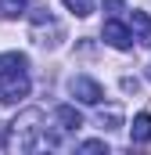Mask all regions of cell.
I'll use <instances>...</instances> for the list:
<instances>
[{
  "label": "cell",
  "instance_id": "6da1fadb",
  "mask_svg": "<svg viewBox=\"0 0 151 155\" xmlns=\"http://www.w3.org/2000/svg\"><path fill=\"white\" fill-rule=\"evenodd\" d=\"M7 152H40V148H58L54 130H47V116L40 108H25L7 123V137L0 141Z\"/></svg>",
  "mask_w": 151,
  "mask_h": 155
},
{
  "label": "cell",
  "instance_id": "7a4b0ae2",
  "mask_svg": "<svg viewBox=\"0 0 151 155\" xmlns=\"http://www.w3.org/2000/svg\"><path fill=\"white\" fill-rule=\"evenodd\" d=\"M29 58L22 51H7L0 54V101L4 105H18L22 97H29Z\"/></svg>",
  "mask_w": 151,
  "mask_h": 155
},
{
  "label": "cell",
  "instance_id": "3957f363",
  "mask_svg": "<svg viewBox=\"0 0 151 155\" xmlns=\"http://www.w3.org/2000/svg\"><path fill=\"white\" fill-rule=\"evenodd\" d=\"M29 40L40 43V47H58L61 40H65V29H61V22L47 11V7H40L29 15Z\"/></svg>",
  "mask_w": 151,
  "mask_h": 155
},
{
  "label": "cell",
  "instance_id": "277c9868",
  "mask_svg": "<svg viewBox=\"0 0 151 155\" xmlns=\"http://www.w3.org/2000/svg\"><path fill=\"white\" fill-rule=\"evenodd\" d=\"M69 90H72V97H79L83 105H101V101H104L101 83L90 79V76H72V79H69Z\"/></svg>",
  "mask_w": 151,
  "mask_h": 155
},
{
  "label": "cell",
  "instance_id": "5b68a950",
  "mask_svg": "<svg viewBox=\"0 0 151 155\" xmlns=\"http://www.w3.org/2000/svg\"><path fill=\"white\" fill-rule=\"evenodd\" d=\"M101 36L108 40V43H112L115 51H130V47H133V33H130V25H126V22H119L115 15L108 18V22H104Z\"/></svg>",
  "mask_w": 151,
  "mask_h": 155
},
{
  "label": "cell",
  "instance_id": "8992f818",
  "mask_svg": "<svg viewBox=\"0 0 151 155\" xmlns=\"http://www.w3.org/2000/svg\"><path fill=\"white\" fill-rule=\"evenodd\" d=\"M54 123H58L54 134H58V141H61L65 134H76V130L83 126V116L76 112L72 105H58V108H54Z\"/></svg>",
  "mask_w": 151,
  "mask_h": 155
},
{
  "label": "cell",
  "instance_id": "52a82bcc",
  "mask_svg": "<svg viewBox=\"0 0 151 155\" xmlns=\"http://www.w3.org/2000/svg\"><path fill=\"white\" fill-rule=\"evenodd\" d=\"M130 33L140 40V47H151V15L148 11H130Z\"/></svg>",
  "mask_w": 151,
  "mask_h": 155
},
{
  "label": "cell",
  "instance_id": "ba28073f",
  "mask_svg": "<svg viewBox=\"0 0 151 155\" xmlns=\"http://www.w3.org/2000/svg\"><path fill=\"white\" fill-rule=\"evenodd\" d=\"M130 141H133V144H151V112H137V116H133Z\"/></svg>",
  "mask_w": 151,
  "mask_h": 155
},
{
  "label": "cell",
  "instance_id": "9c48e42d",
  "mask_svg": "<svg viewBox=\"0 0 151 155\" xmlns=\"http://www.w3.org/2000/svg\"><path fill=\"white\" fill-rule=\"evenodd\" d=\"M97 126H101V130H119V126H122V108H119V105L97 108Z\"/></svg>",
  "mask_w": 151,
  "mask_h": 155
},
{
  "label": "cell",
  "instance_id": "30bf717a",
  "mask_svg": "<svg viewBox=\"0 0 151 155\" xmlns=\"http://www.w3.org/2000/svg\"><path fill=\"white\" fill-rule=\"evenodd\" d=\"M25 7H29V0H0V18H18V15H25Z\"/></svg>",
  "mask_w": 151,
  "mask_h": 155
},
{
  "label": "cell",
  "instance_id": "8fae6325",
  "mask_svg": "<svg viewBox=\"0 0 151 155\" xmlns=\"http://www.w3.org/2000/svg\"><path fill=\"white\" fill-rule=\"evenodd\" d=\"M69 11H72L76 18H86V15H94V0H61Z\"/></svg>",
  "mask_w": 151,
  "mask_h": 155
},
{
  "label": "cell",
  "instance_id": "7c38bea8",
  "mask_svg": "<svg viewBox=\"0 0 151 155\" xmlns=\"http://www.w3.org/2000/svg\"><path fill=\"white\" fill-rule=\"evenodd\" d=\"M79 152H108V144H104V141H83Z\"/></svg>",
  "mask_w": 151,
  "mask_h": 155
},
{
  "label": "cell",
  "instance_id": "4fadbf2b",
  "mask_svg": "<svg viewBox=\"0 0 151 155\" xmlns=\"http://www.w3.org/2000/svg\"><path fill=\"white\" fill-rule=\"evenodd\" d=\"M104 7H108V15H115V18H119L126 4H122V0H104Z\"/></svg>",
  "mask_w": 151,
  "mask_h": 155
},
{
  "label": "cell",
  "instance_id": "5bb4252c",
  "mask_svg": "<svg viewBox=\"0 0 151 155\" xmlns=\"http://www.w3.org/2000/svg\"><path fill=\"white\" fill-rule=\"evenodd\" d=\"M148 79H151V65H148Z\"/></svg>",
  "mask_w": 151,
  "mask_h": 155
}]
</instances>
